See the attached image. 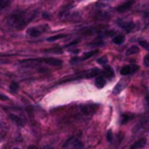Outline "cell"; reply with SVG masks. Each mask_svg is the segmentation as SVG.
<instances>
[{
  "instance_id": "5bb4252c",
  "label": "cell",
  "mask_w": 149,
  "mask_h": 149,
  "mask_svg": "<svg viewBox=\"0 0 149 149\" xmlns=\"http://www.w3.org/2000/svg\"><path fill=\"white\" fill-rule=\"evenodd\" d=\"M124 41H125V36L124 35H118L112 39V42H113L114 44H118V45L122 44Z\"/></svg>"
},
{
  "instance_id": "3957f363",
  "label": "cell",
  "mask_w": 149,
  "mask_h": 149,
  "mask_svg": "<svg viewBox=\"0 0 149 149\" xmlns=\"http://www.w3.org/2000/svg\"><path fill=\"white\" fill-rule=\"evenodd\" d=\"M48 29H49V27H48L47 25H42V26H40V27L30 28L27 31V33H28V35L32 36V37H38V36H40L41 34H43L45 31H47Z\"/></svg>"
},
{
  "instance_id": "44dd1931",
  "label": "cell",
  "mask_w": 149,
  "mask_h": 149,
  "mask_svg": "<svg viewBox=\"0 0 149 149\" xmlns=\"http://www.w3.org/2000/svg\"><path fill=\"white\" fill-rule=\"evenodd\" d=\"M139 44H140L141 46H142L144 49L146 50H149V43L147 41H144V40H141V41H139Z\"/></svg>"
},
{
  "instance_id": "603a6c76",
  "label": "cell",
  "mask_w": 149,
  "mask_h": 149,
  "mask_svg": "<svg viewBox=\"0 0 149 149\" xmlns=\"http://www.w3.org/2000/svg\"><path fill=\"white\" fill-rule=\"evenodd\" d=\"M9 4V1H4V0H0V10L7 6Z\"/></svg>"
},
{
  "instance_id": "d4e9b609",
  "label": "cell",
  "mask_w": 149,
  "mask_h": 149,
  "mask_svg": "<svg viewBox=\"0 0 149 149\" xmlns=\"http://www.w3.org/2000/svg\"><path fill=\"white\" fill-rule=\"evenodd\" d=\"M45 52H52V53H61V50L60 49H56V48H53V50H50V49H48V50H46Z\"/></svg>"
},
{
  "instance_id": "277c9868",
  "label": "cell",
  "mask_w": 149,
  "mask_h": 149,
  "mask_svg": "<svg viewBox=\"0 0 149 149\" xmlns=\"http://www.w3.org/2000/svg\"><path fill=\"white\" fill-rule=\"evenodd\" d=\"M138 70V66L137 65H125L124 68L120 70V74H123V76H127V74H130L131 72H136V70Z\"/></svg>"
},
{
  "instance_id": "8fae6325",
  "label": "cell",
  "mask_w": 149,
  "mask_h": 149,
  "mask_svg": "<svg viewBox=\"0 0 149 149\" xmlns=\"http://www.w3.org/2000/svg\"><path fill=\"white\" fill-rule=\"evenodd\" d=\"M95 85H96V87L99 88V89L103 88L104 86H105V79H104L103 77H101V76L97 77L96 78V81H95Z\"/></svg>"
},
{
  "instance_id": "cb8c5ba5",
  "label": "cell",
  "mask_w": 149,
  "mask_h": 149,
  "mask_svg": "<svg viewBox=\"0 0 149 149\" xmlns=\"http://www.w3.org/2000/svg\"><path fill=\"white\" fill-rule=\"evenodd\" d=\"M106 138H107L108 142H112V139H113V137H112V132H111V131H108V132H107Z\"/></svg>"
},
{
  "instance_id": "9c48e42d",
  "label": "cell",
  "mask_w": 149,
  "mask_h": 149,
  "mask_svg": "<svg viewBox=\"0 0 149 149\" xmlns=\"http://www.w3.org/2000/svg\"><path fill=\"white\" fill-rule=\"evenodd\" d=\"M120 26V27H122L123 29H124L126 32H131V31H133V29L135 28V24H134V23H132V22H126V23L122 22Z\"/></svg>"
},
{
  "instance_id": "484cf974",
  "label": "cell",
  "mask_w": 149,
  "mask_h": 149,
  "mask_svg": "<svg viewBox=\"0 0 149 149\" xmlns=\"http://www.w3.org/2000/svg\"><path fill=\"white\" fill-rule=\"evenodd\" d=\"M144 64L145 66H149V53L144 57Z\"/></svg>"
},
{
  "instance_id": "7402d4cb",
  "label": "cell",
  "mask_w": 149,
  "mask_h": 149,
  "mask_svg": "<svg viewBox=\"0 0 149 149\" xmlns=\"http://www.w3.org/2000/svg\"><path fill=\"white\" fill-rule=\"evenodd\" d=\"M107 57H105V56H103V57H101V58H98L97 59V62L99 64H104V65H105L106 63H107Z\"/></svg>"
},
{
  "instance_id": "ffe728a7",
  "label": "cell",
  "mask_w": 149,
  "mask_h": 149,
  "mask_svg": "<svg viewBox=\"0 0 149 149\" xmlns=\"http://www.w3.org/2000/svg\"><path fill=\"white\" fill-rule=\"evenodd\" d=\"M9 89L13 92H17V89H19V84L15 83V82H13V83L10 84V86H9Z\"/></svg>"
},
{
  "instance_id": "8992f818",
  "label": "cell",
  "mask_w": 149,
  "mask_h": 149,
  "mask_svg": "<svg viewBox=\"0 0 149 149\" xmlns=\"http://www.w3.org/2000/svg\"><path fill=\"white\" fill-rule=\"evenodd\" d=\"M41 61L45 62L46 64H49V65H61L62 64L61 60L56 59V58H43L41 59Z\"/></svg>"
},
{
  "instance_id": "f1b7e54d",
  "label": "cell",
  "mask_w": 149,
  "mask_h": 149,
  "mask_svg": "<svg viewBox=\"0 0 149 149\" xmlns=\"http://www.w3.org/2000/svg\"><path fill=\"white\" fill-rule=\"evenodd\" d=\"M15 149H19V148H15Z\"/></svg>"
},
{
  "instance_id": "9a60e30c",
  "label": "cell",
  "mask_w": 149,
  "mask_h": 149,
  "mask_svg": "<svg viewBox=\"0 0 149 149\" xmlns=\"http://www.w3.org/2000/svg\"><path fill=\"white\" fill-rule=\"evenodd\" d=\"M104 72H105V74L107 77H109V78L113 77V70H112V68H110V66H108V65L104 66Z\"/></svg>"
},
{
  "instance_id": "4fadbf2b",
  "label": "cell",
  "mask_w": 149,
  "mask_h": 149,
  "mask_svg": "<svg viewBox=\"0 0 149 149\" xmlns=\"http://www.w3.org/2000/svg\"><path fill=\"white\" fill-rule=\"evenodd\" d=\"M139 52V47L136 45H133L127 50V55H134V54H137Z\"/></svg>"
},
{
  "instance_id": "5b68a950",
  "label": "cell",
  "mask_w": 149,
  "mask_h": 149,
  "mask_svg": "<svg viewBox=\"0 0 149 149\" xmlns=\"http://www.w3.org/2000/svg\"><path fill=\"white\" fill-rule=\"evenodd\" d=\"M66 144H70L72 149H83V143L78 139H72V140L68 141Z\"/></svg>"
},
{
  "instance_id": "d6986e66",
  "label": "cell",
  "mask_w": 149,
  "mask_h": 149,
  "mask_svg": "<svg viewBox=\"0 0 149 149\" xmlns=\"http://www.w3.org/2000/svg\"><path fill=\"white\" fill-rule=\"evenodd\" d=\"M134 118V116H129V114H123L122 116V124H126L128 120H130L131 118Z\"/></svg>"
},
{
  "instance_id": "6da1fadb",
  "label": "cell",
  "mask_w": 149,
  "mask_h": 149,
  "mask_svg": "<svg viewBox=\"0 0 149 149\" xmlns=\"http://www.w3.org/2000/svg\"><path fill=\"white\" fill-rule=\"evenodd\" d=\"M32 19H33V13H29V11L17 10L9 15L7 22H8L9 26H11L13 28L21 30L25 28L28 25V23L32 21Z\"/></svg>"
},
{
  "instance_id": "7c38bea8",
  "label": "cell",
  "mask_w": 149,
  "mask_h": 149,
  "mask_svg": "<svg viewBox=\"0 0 149 149\" xmlns=\"http://www.w3.org/2000/svg\"><path fill=\"white\" fill-rule=\"evenodd\" d=\"M125 86H126V83H125V81H120L118 82V85L114 87L113 89V94H118L122 92V90L125 88Z\"/></svg>"
},
{
  "instance_id": "ac0fdd59",
  "label": "cell",
  "mask_w": 149,
  "mask_h": 149,
  "mask_svg": "<svg viewBox=\"0 0 149 149\" xmlns=\"http://www.w3.org/2000/svg\"><path fill=\"white\" fill-rule=\"evenodd\" d=\"M64 37H65V35H64V34H60V35H55V36H52V37H49L47 39V41L53 42V41L59 40V39H61V38H64Z\"/></svg>"
},
{
  "instance_id": "7a4b0ae2",
  "label": "cell",
  "mask_w": 149,
  "mask_h": 149,
  "mask_svg": "<svg viewBox=\"0 0 149 149\" xmlns=\"http://www.w3.org/2000/svg\"><path fill=\"white\" fill-rule=\"evenodd\" d=\"M9 125L5 114L2 111H0V142H2L7 136Z\"/></svg>"
},
{
  "instance_id": "ba28073f",
  "label": "cell",
  "mask_w": 149,
  "mask_h": 149,
  "mask_svg": "<svg viewBox=\"0 0 149 149\" xmlns=\"http://www.w3.org/2000/svg\"><path fill=\"white\" fill-rule=\"evenodd\" d=\"M146 145V139L145 138H142V139H139L138 141L134 143V144L131 146L130 149H141Z\"/></svg>"
},
{
  "instance_id": "2e32d148",
  "label": "cell",
  "mask_w": 149,
  "mask_h": 149,
  "mask_svg": "<svg viewBox=\"0 0 149 149\" xmlns=\"http://www.w3.org/2000/svg\"><path fill=\"white\" fill-rule=\"evenodd\" d=\"M100 70L98 68H93L92 70H90L89 74H87V78H93V77H97L98 74H99Z\"/></svg>"
},
{
  "instance_id": "30bf717a",
  "label": "cell",
  "mask_w": 149,
  "mask_h": 149,
  "mask_svg": "<svg viewBox=\"0 0 149 149\" xmlns=\"http://www.w3.org/2000/svg\"><path fill=\"white\" fill-rule=\"evenodd\" d=\"M96 109H97V105H86V106H83V107H82L83 112L86 114L94 113Z\"/></svg>"
},
{
  "instance_id": "52a82bcc",
  "label": "cell",
  "mask_w": 149,
  "mask_h": 149,
  "mask_svg": "<svg viewBox=\"0 0 149 149\" xmlns=\"http://www.w3.org/2000/svg\"><path fill=\"white\" fill-rule=\"evenodd\" d=\"M134 4V1H127V2L120 4V6L116 7V10L120 11V13H124V11L128 10L129 8H131V6Z\"/></svg>"
},
{
  "instance_id": "e0dca14e",
  "label": "cell",
  "mask_w": 149,
  "mask_h": 149,
  "mask_svg": "<svg viewBox=\"0 0 149 149\" xmlns=\"http://www.w3.org/2000/svg\"><path fill=\"white\" fill-rule=\"evenodd\" d=\"M98 53V50H93V51H90V52H87V53H85L83 55V57H82V60H85V59H88V58H90L91 56L95 55V54Z\"/></svg>"
},
{
  "instance_id": "83f0119b",
  "label": "cell",
  "mask_w": 149,
  "mask_h": 149,
  "mask_svg": "<svg viewBox=\"0 0 149 149\" xmlns=\"http://www.w3.org/2000/svg\"><path fill=\"white\" fill-rule=\"evenodd\" d=\"M29 149H38L37 147H35V146H31V147H29Z\"/></svg>"
},
{
  "instance_id": "4316f807",
  "label": "cell",
  "mask_w": 149,
  "mask_h": 149,
  "mask_svg": "<svg viewBox=\"0 0 149 149\" xmlns=\"http://www.w3.org/2000/svg\"><path fill=\"white\" fill-rule=\"evenodd\" d=\"M0 100H7V97H6V96L1 95V94H0Z\"/></svg>"
}]
</instances>
